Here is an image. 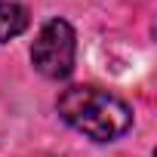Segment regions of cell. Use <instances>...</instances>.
Listing matches in <instances>:
<instances>
[{
	"mask_svg": "<svg viewBox=\"0 0 157 157\" xmlns=\"http://www.w3.org/2000/svg\"><path fill=\"white\" fill-rule=\"evenodd\" d=\"M59 114L93 142H111L132 126L129 105L96 86H68L59 96Z\"/></svg>",
	"mask_w": 157,
	"mask_h": 157,
	"instance_id": "6da1fadb",
	"label": "cell"
},
{
	"mask_svg": "<svg viewBox=\"0 0 157 157\" xmlns=\"http://www.w3.org/2000/svg\"><path fill=\"white\" fill-rule=\"evenodd\" d=\"M74 56H77V37L65 19H49L31 43V62L49 80H65L74 71Z\"/></svg>",
	"mask_w": 157,
	"mask_h": 157,
	"instance_id": "7a4b0ae2",
	"label": "cell"
},
{
	"mask_svg": "<svg viewBox=\"0 0 157 157\" xmlns=\"http://www.w3.org/2000/svg\"><path fill=\"white\" fill-rule=\"evenodd\" d=\"M28 28V10L10 0H0V43L19 37Z\"/></svg>",
	"mask_w": 157,
	"mask_h": 157,
	"instance_id": "3957f363",
	"label": "cell"
}]
</instances>
